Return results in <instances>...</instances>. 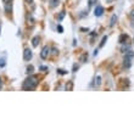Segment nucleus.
<instances>
[{
    "instance_id": "aec40b11",
    "label": "nucleus",
    "mask_w": 134,
    "mask_h": 134,
    "mask_svg": "<svg viewBox=\"0 0 134 134\" xmlns=\"http://www.w3.org/2000/svg\"><path fill=\"white\" fill-rule=\"evenodd\" d=\"M58 33H64V28H62V26H58Z\"/></svg>"
},
{
    "instance_id": "4468645a",
    "label": "nucleus",
    "mask_w": 134,
    "mask_h": 134,
    "mask_svg": "<svg viewBox=\"0 0 134 134\" xmlns=\"http://www.w3.org/2000/svg\"><path fill=\"white\" fill-rule=\"evenodd\" d=\"M101 84V77H96L95 78V86H100Z\"/></svg>"
},
{
    "instance_id": "f8f14e48",
    "label": "nucleus",
    "mask_w": 134,
    "mask_h": 134,
    "mask_svg": "<svg viewBox=\"0 0 134 134\" xmlns=\"http://www.w3.org/2000/svg\"><path fill=\"white\" fill-rule=\"evenodd\" d=\"M134 56V52L133 51H132V50H128V51H127V52H126V58H133Z\"/></svg>"
},
{
    "instance_id": "412c9836",
    "label": "nucleus",
    "mask_w": 134,
    "mask_h": 134,
    "mask_svg": "<svg viewBox=\"0 0 134 134\" xmlns=\"http://www.w3.org/2000/svg\"><path fill=\"white\" fill-rule=\"evenodd\" d=\"M64 17H65V11H64V12H61V15H60V16H58V20H60V21H61V20L64 18Z\"/></svg>"
},
{
    "instance_id": "1a4fd4ad",
    "label": "nucleus",
    "mask_w": 134,
    "mask_h": 134,
    "mask_svg": "<svg viewBox=\"0 0 134 134\" xmlns=\"http://www.w3.org/2000/svg\"><path fill=\"white\" fill-rule=\"evenodd\" d=\"M117 22V15H112V17L110 20V27H114Z\"/></svg>"
},
{
    "instance_id": "dca6fc26",
    "label": "nucleus",
    "mask_w": 134,
    "mask_h": 134,
    "mask_svg": "<svg viewBox=\"0 0 134 134\" xmlns=\"http://www.w3.org/2000/svg\"><path fill=\"white\" fill-rule=\"evenodd\" d=\"M129 18L132 20V21H134V10H132V11L129 12Z\"/></svg>"
},
{
    "instance_id": "f3484780",
    "label": "nucleus",
    "mask_w": 134,
    "mask_h": 134,
    "mask_svg": "<svg viewBox=\"0 0 134 134\" xmlns=\"http://www.w3.org/2000/svg\"><path fill=\"white\" fill-rule=\"evenodd\" d=\"M6 65V62H5V60H2V58H0V67H5Z\"/></svg>"
},
{
    "instance_id": "6ab92c4d",
    "label": "nucleus",
    "mask_w": 134,
    "mask_h": 134,
    "mask_svg": "<svg viewBox=\"0 0 134 134\" xmlns=\"http://www.w3.org/2000/svg\"><path fill=\"white\" fill-rule=\"evenodd\" d=\"M96 1H98V0H89V1H88V2H89V6H93Z\"/></svg>"
},
{
    "instance_id": "9b49d317",
    "label": "nucleus",
    "mask_w": 134,
    "mask_h": 134,
    "mask_svg": "<svg viewBox=\"0 0 134 134\" xmlns=\"http://www.w3.org/2000/svg\"><path fill=\"white\" fill-rule=\"evenodd\" d=\"M79 60H80L83 64H84V62H86V61H88V54H86H86H83V55L80 56V58H79Z\"/></svg>"
},
{
    "instance_id": "7ed1b4c3",
    "label": "nucleus",
    "mask_w": 134,
    "mask_h": 134,
    "mask_svg": "<svg viewBox=\"0 0 134 134\" xmlns=\"http://www.w3.org/2000/svg\"><path fill=\"white\" fill-rule=\"evenodd\" d=\"M49 51H50V48H49L48 45H45L43 48V50H42V52H40V58H43V60H45L49 56Z\"/></svg>"
},
{
    "instance_id": "ddd939ff",
    "label": "nucleus",
    "mask_w": 134,
    "mask_h": 134,
    "mask_svg": "<svg viewBox=\"0 0 134 134\" xmlns=\"http://www.w3.org/2000/svg\"><path fill=\"white\" fill-rule=\"evenodd\" d=\"M33 71H34V67H33V66H28V67H27V73H28V74H32V73H33Z\"/></svg>"
},
{
    "instance_id": "6e6552de",
    "label": "nucleus",
    "mask_w": 134,
    "mask_h": 134,
    "mask_svg": "<svg viewBox=\"0 0 134 134\" xmlns=\"http://www.w3.org/2000/svg\"><path fill=\"white\" fill-rule=\"evenodd\" d=\"M58 5H60V0H50V8H51V9L56 8Z\"/></svg>"
},
{
    "instance_id": "9d476101",
    "label": "nucleus",
    "mask_w": 134,
    "mask_h": 134,
    "mask_svg": "<svg viewBox=\"0 0 134 134\" xmlns=\"http://www.w3.org/2000/svg\"><path fill=\"white\" fill-rule=\"evenodd\" d=\"M2 2H4V5L6 6V11H9V5H11L12 0H2Z\"/></svg>"
},
{
    "instance_id": "393cba45",
    "label": "nucleus",
    "mask_w": 134,
    "mask_h": 134,
    "mask_svg": "<svg viewBox=\"0 0 134 134\" xmlns=\"http://www.w3.org/2000/svg\"><path fill=\"white\" fill-rule=\"evenodd\" d=\"M133 42H134V38H133Z\"/></svg>"
},
{
    "instance_id": "f03ea898",
    "label": "nucleus",
    "mask_w": 134,
    "mask_h": 134,
    "mask_svg": "<svg viewBox=\"0 0 134 134\" xmlns=\"http://www.w3.org/2000/svg\"><path fill=\"white\" fill-rule=\"evenodd\" d=\"M32 56H33L32 50L28 49V48L24 49V51H23V60H24V61H29V60L32 58Z\"/></svg>"
},
{
    "instance_id": "20e7f679",
    "label": "nucleus",
    "mask_w": 134,
    "mask_h": 134,
    "mask_svg": "<svg viewBox=\"0 0 134 134\" xmlns=\"http://www.w3.org/2000/svg\"><path fill=\"white\" fill-rule=\"evenodd\" d=\"M102 14H104V8H102L101 5H98V6L95 8L94 15H95L96 17H100V16H102Z\"/></svg>"
},
{
    "instance_id": "f257e3e1",
    "label": "nucleus",
    "mask_w": 134,
    "mask_h": 134,
    "mask_svg": "<svg viewBox=\"0 0 134 134\" xmlns=\"http://www.w3.org/2000/svg\"><path fill=\"white\" fill-rule=\"evenodd\" d=\"M38 86V78L36 76H29L26 78V80L22 84V89L23 90H33Z\"/></svg>"
},
{
    "instance_id": "4be33fe9",
    "label": "nucleus",
    "mask_w": 134,
    "mask_h": 134,
    "mask_svg": "<svg viewBox=\"0 0 134 134\" xmlns=\"http://www.w3.org/2000/svg\"><path fill=\"white\" fill-rule=\"evenodd\" d=\"M58 73H61V74H66V73H67L66 71H64V70H58Z\"/></svg>"
},
{
    "instance_id": "a211bd4d",
    "label": "nucleus",
    "mask_w": 134,
    "mask_h": 134,
    "mask_svg": "<svg viewBox=\"0 0 134 134\" xmlns=\"http://www.w3.org/2000/svg\"><path fill=\"white\" fill-rule=\"evenodd\" d=\"M78 68H79L78 64H74V65H73V70H72V71H73V72H77V70H78Z\"/></svg>"
},
{
    "instance_id": "0eeeda50",
    "label": "nucleus",
    "mask_w": 134,
    "mask_h": 134,
    "mask_svg": "<svg viewBox=\"0 0 134 134\" xmlns=\"http://www.w3.org/2000/svg\"><path fill=\"white\" fill-rule=\"evenodd\" d=\"M39 44V36H36L34 38L32 39V45H33V48H37Z\"/></svg>"
},
{
    "instance_id": "39448f33",
    "label": "nucleus",
    "mask_w": 134,
    "mask_h": 134,
    "mask_svg": "<svg viewBox=\"0 0 134 134\" xmlns=\"http://www.w3.org/2000/svg\"><path fill=\"white\" fill-rule=\"evenodd\" d=\"M128 39H129V37H128V34H121L120 36V39H118V42H120V44H126L127 42H128Z\"/></svg>"
},
{
    "instance_id": "2eb2a0df",
    "label": "nucleus",
    "mask_w": 134,
    "mask_h": 134,
    "mask_svg": "<svg viewBox=\"0 0 134 134\" xmlns=\"http://www.w3.org/2000/svg\"><path fill=\"white\" fill-rule=\"evenodd\" d=\"M106 40H107V37H104V38H102V40H101V43H100V45H99V46H100V48H102V46H104V45H105V43H106Z\"/></svg>"
},
{
    "instance_id": "b1692460",
    "label": "nucleus",
    "mask_w": 134,
    "mask_h": 134,
    "mask_svg": "<svg viewBox=\"0 0 134 134\" xmlns=\"http://www.w3.org/2000/svg\"><path fill=\"white\" fill-rule=\"evenodd\" d=\"M27 1H30V2H33V1H32V0H27Z\"/></svg>"
},
{
    "instance_id": "5701e85b",
    "label": "nucleus",
    "mask_w": 134,
    "mask_h": 134,
    "mask_svg": "<svg viewBox=\"0 0 134 134\" xmlns=\"http://www.w3.org/2000/svg\"><path fill=\"white\" fill-rule=\"evenodd\" d=\"M2 88V82H1V78H0V89Z\"/></svg>"
},
{
    "instance_id": "423d86ee",
    "label": "nucleus",
    "mask_w": 134,
    "mask_h": 134,
    "mask_svg": "<svg viewBox=\"0 0 134 134\" xmlns=\"http://www.w3.org/2000/svg\"><path fill=\"white\" fill-rule=\"evenodd\" d=\"M130 60H132L130 58H124V61H123V68H129V67H130V65H132Z\"/></svg>"
}]
</instances>
